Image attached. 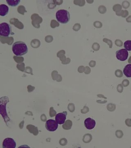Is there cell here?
Segmentation results:
<instances>
[{
	"instance_id": "6da1fadb",
	"label": "cell",
	"mask_w": 131,
	"mask_h": 148,
	"mask_svg": "<svg viewBox=\"0 0 131 148\" xmlns=\"http://www.w3.org/2000/svg\"><path fill=\"white\" fill-rule=\"evenodd\" d=\"M12 51L15 55L21 56L28 53V47L25 42L22 41H17L12 45Z\"/></svg>"
},
{
	"instance_id": "7a4b0ae2",
	"label": "cell",
	"mask_w": 131,
	"mask_h": 148,
	"mask_svg": "<svg viewBox=\"0 0 131 148\" xmlns=\"http://www.w3.org/2000/svg\"><path fill=\"white\" fill-rule=\"evenodd\" d=\"M56 17L58 22L61 24H65L69 21L70 14L67 10H60L56 12Z\"/></svg>"
},
{
	"instance_id": "3957f363",
	"label": "cell",
	"mask_w": 131,
	"mask_h": 148,
	"mask_svg": "<svg viewBox=\"0 0 131 148\" xmlns=\"http://www.w3.org/2000/svg\"><path fill=\"white\" fill-rule=\"evenodd\" d=\"M12 34V28L7 23H1L0 24V35L4 37H8Z\"/></svg>"
},
{
	"instance_id": "277c9868",
	"label": "cell",
	"mask_w": 131,
	"mask_h": 148,
	"mask_svg": "<svg viewBox=\"0 0 131 148\" xmlns=\"http://www.w3.org/2000/svg\"><path fill=\"white\" fill-rule=\"evenodd\" d=\"M128 52L125 49H120L116 52V58L120 61H126L128 59Z\"/></svg>"
},
{
	"instance_id": "5b68a950",
	"label": "cell",
	"mask_w": 131,
	"mask_h": 148,
	"mask_svg": "<svg viewBox=\"0 0 131 148\" xmlns=\"http://www.w3.org/2000/svg\"><path fill=\"white\" fill-rule=\"evenodd\" d=\"M58 127V123L54 120H48L45 123V127L50 132H53L57 130Z\"/></svg>"
},
{
	"instance_id": "8992f818",
	"label": "cell",
	"mask_w": 131,
	"mask_h": 148,
	"mask_svg": "<svg viewBox=\"0 0 131 148\" xmlns=\"http://www.w3.org/2000/svg\"><path fill=\"white\" fill-rule=\"evenodd\" d=\"M16 145V142L11 138H6L3 143V147L4 148H15Z\"/></svg>"
},
{
	"instance_id": "52a82bcc",
	"label": "cell",
	"mask_w": 131,
	"mask_h": 148,
	"mask_svg": "<svg viewBox=\"0 0 131 148\" xmlns=\"http://www.w3.org/2000/svg\"><path fill=\"white\" fill-rule=\"evenodd\" d=\"M67 114V112H64L57 114L55 116V121L59 124H64L65 122Z\"/></svg>"
},
{
	"instance_id": "ba28073f",
	"label": "cell",
	"mask_w": 131,
	"mask_h": 148,
	"mask_svg": "<svg viewBox=\"0 0 131 148\" xmlns=\"http://www.w3.org/2000/svg\"><path fill=\"white\" fill-rule=\"evenodd\" d=\"M84 125L88 130H92L94 128L96 123L94 120L88 118L84 121Z\"/></svg>"
},
{
	"instance_id": "9c48e42d",
	"label": "cell",
	"mask_w": 131,
	"mask_h": 148,
	"mask_svg": "<svg viewBox=\"0 0 131 148\" xmlns=\"http://www.w3.org/2000/svg\"><path fill=\"white\" fill-rule=\"evenodd\" d=\"M9 8L5 4L0 5V15L4 16L6 15L8 13Z\"/></svg>"
},
{
	"instance_id": "30bf717a",
	"label": "cell",
	"mask_w": 131,
	"mask_h": 148,
	"mask_svg": "<svg viewBox=\"0 0 131 148\" xmlns=\"http://www.w3.org/2000/svg\"><path fill=\"white\" fill-rule=\"evenodd\" d=\"M123 73L127 77H131V64H128L123 69Z\"/></svg>"
},
{
	"instance_id": "8fae6325",
	"label": "cell",
	"mask_w": 131,
	"mask_h": 148,
	"mask_svg": "<svg viewBox=\"0 0 131 148\" xmlns=\"http://www.w3.org/2000/svg\"><path fill=\"white\" fill-rule=\"evenodd\" d=\"M7 3L9 5L12 7L16 6L20 3V0H6Z\"/></svg>"
},
{
	"instance_id": "7c38bea8",
	"label": "cell",
	"mask_w": 131,
	"mask_h": 148,
	"mask_svg": "<svg viewBox=\"0 0 131 148\" xmlns=\"http://www.w3.org/2000/svg\"><path fill=\"white\" fill-rule=\"evenodd\" d=\"M72 125V122L70 120H67L66 121L65 123L63 125V127L65 130H69L71 128Z\"/></svg>"
},
{
	"instance_id": "4fadbf2b",
	"label": "cell",
	"mask_w": 131,
	"mask_h": 148,
	"mask_svg": "<svg viewBox=\"0 0 131 148\" xmlns=\"http://www.w3.org/2000/svg\"><path fill=\"white\" fill-rule=\"evenodd\" d=\"M124 47L125 49L127 51H131V40H127L124 44Z\"/></svg>"
},
{
	"instance_id": "5bb4252c",
	"label": "cell",
	"mask_w": 131,
	"mask_h": 148,
	"mask_svg": "<svg viewBox=\"0 0 131 148\" xmlns=\"http://www.w3.org/2000/svg\"><path fill=\"white\" fill-rule=\"evenodd\" d=\"M98 12L102 14H104L106 12L107 8L105 6L100 5L98 8Z\"/></svg>"
},
{
	"instance_id": "9a60e30c",
	"label": "cell",
	"mask_w": 131,
	"mask_h": 148,
	"mask_svg": "<svg viewBox=\"0 0 131 148\" xmlns=\"http://www.w3.org/2000/svg\"><path fill=\"white\" fill-rule=\"evenodd\" d=\"M103 42L107 43V44L109 45V48H112V41H111V40L105 38H104L103 39Z\"/></svg>"
},
{
	"instance_id": "2e32d148",
	"label": "cell",
	"mask_w": 131,
	"mask_h": 148,
	"mask_svg": "<svg viewBox=\"0 0 131 148\" xmlns=\"http://www.w3.org/2000/svg\"><path fill=\"white\" fill-rule=\"evenodd\" d=\"M94 26L97 29H100L102 27V24L99 21H96L94 23Z\"/></svg>"
},
{
	"instance_id": "e0dca14e",
	"label": "cell",
	"mask_w": 131,
	"mask_h": 148,
	"mask_svg": "<svg viewBox=\"0 0 131 148\" xmlns=\"http://www.w3.org/2000/svg\"><path fill=\"white\" fill-rule=\"evenodd\" d=\"M92 48L95 51H98L100 49V45L98 43H94L92 46Z\"/></svg>"
},
{
	"instance_id": "ac0fdd59",
	"label": "cell",
	"mask_w": 131,
	"mask_h": 148,
	"mask_svg": "<svg viewBox=\"0 0 131 148\" xmlns=\"http://www.w3.org/2000/svg\"><path fill=\"white\" fill-rule=\"evenodd\" d=\"M80 27H81V26H80V24H76L74 26L73 29L74 31L77 32V31H78L79 30V29H80Z\"/></svg>"
},
{
	"instance_id": "d6986e66",
	"label": "cell",
	"mask_w": 131,
	"mask_h": 148,
	"mask_svg": "<svg viewBox=\"0 0 131 148\" xmlns=\"http://www.w3.org/2000/svg\"><path fill=\"white\" fill-rule=\"evenodd\" d=\"M68 109L71 112H73L75 110V106L73 104H70L69 105Z\"/></svg>"
},
{
	"instance_id": "ffe728a7",
	"label": "cell",
	"mask_w": 131,
	"mask_h": 148,
	"mask_svg": "<svg viewBox=\"0 0 131 148\" xmlns=\"http://www.w3.org/2000/svg\"><path fill=\"white\" fill-rule=\"evenodd\" d=\"M115 75L118 77H121L123 76L122 72L120 70H117L115 72Z\"/></svg>"
},
{
	"instance_id": "44dd1931",
	"label": "cell",
	"mask_w": 131,
	"mask_h": 148,
	"mask_svg": "<svg viewBox=\"0 0 131 148\" xmlns=\"http://www.w3.org/2000/svg\"><path fill=\"white\" fill-rule=\"evenodd\" d=\"M115 44L116 45L118 46H122V42L120 40H116L115 41Z\"/></svg>"
},
{
	"instance_id": "7402d4cb",
	"label": "cell",
	"mask_w": 131,
	"mask_h": 148,
	"mask_svg": "<svg viewBox=\"0 0 131 148\" xmlns=\"http://www.w3.org/2000/svg\"><path fill=\"white\" fill-rule=\"evenodd\" d=\"M96 61H92L89 63V65H90V66H91V67H94L96 66Z\"/></svg>"
},
{
	"instance_id": "603a6c76",
	"label": "cell",
	"mask_w": 131,
	"mask_h": 148,
	"mask_svg": "<svg viewBox=\"0 0 131 148\" xmlns=\"http://www.w3.org/2000/svg\"><path fill=\"white\" fill-rule=\"evenodd\" d=\"M87 71L85 72V73H86V74H88L89 73H90V71H89V70H90V69H89V67H87Z\"/></svg>"
},
{
	"instance_id": "cb8c5ba5",
	"label": "cell",
	"mask_w": 131,
	"mask_h": 148,
	"mask_svg": "<svg viewBox=\"0 0 131 148\" xmlns=\"http://www.w3.org/2000/svg\"><path fill=\"white\" fill-rule=\"evenodd\" d=\"M127 21H128V22H130V21H131V16L130 17H129L128 18V19H127Z\"/></svg>"
},
{
	"instance_id": "d4e9b609",
	"label": "cell",
	"mask_w": 131,
	"mask_h": 148,
	"mask_svg": "<svg viewBox=\"0 0 131 148\" xmlns=\"http://www.w3.org/2000/svg\"><path fill=\"white\" fill-rule=\"evenodd\" d=\"M128 62L129 63H131V56L130 57V59H129Z\"/></svg>"
}]
</instances>
